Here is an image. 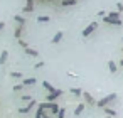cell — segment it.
<instances>
[{
  "label": "cell",
  "instance_id": "1",
  "mask_svg": "<svg viewBox=\"0 0 123 118\" xmlns=\"http://www.w3.org/2000/svg\"><path fill=\"white\" fill-rule=\"evenodd\" d=\"M115 99H116V93H111V94H106L105 98L98 99V103H96V105H98L99 108H105V106H108L110 103H113Z\"/></svg>",
  "mask_w": 123,
  "mask_h": 118
},
{
  "label": "cell",
  "instance_id": "2",
  "mask_svg": "<svg viewBox=\"0 0 123 118\" xmlns=\"http://www.w3.org/2000/svg\"><path fill=\"white\" fill-rule=\"evenodd\" d=\"M96 29H98V22H91L89 25H86V27L83 29V32H81V34H83V37H89Z\"/></svg>",
  "mask_w": 123,
  "mask_h": 118
},
{
  "label": "cell",
  "instance_id": "3",
  "mask_svg": "<svg viewBox=\"0 0 123 118\" xmlns=\"http://www.w3.org/2000/svg\"><path fill=\"white\" fill-rule=\"evenodd\" d=\"M61 94H62V91L56 88V89H54L52 93H49V94H47V98H46V101H47V103H54V101H56V99H57V98H59Z\"/></svg>",
  "mask_w": 123,
  "mask_h": 118
},
{
  "label": "cell",
  "instance_id": "4",
  "mask_svg": "<svg viewBox=\"0 0 123 118\" xmlns=\"http://www.w3.org/2000/svg\"><path fill=\"white\" fill-rule=\"evenodd\" d=\"M103 22H106V24H110V25H115V27H120L123 22H121V19H110V17H103Z\"/></svg>",
  "mask_w": 123,
  "mask_h": 118
},
{
  "label": "cell",
  "instance_id": "5",
  "mask_svg": "<svg viewBox=\"0 0 123 118\" xmlns=\"http://www.w3.org/2000/svg\"><path fill=\"white\" fill-rule=\"evenodd\" d=\"M34 106H36V99H31V103H29L27 106H22V108H19L17 111L22 113V115H24V113H31V110H32Z\"/></svg>",
  "mask_w": 123,
  "mask_h": 118
},
{
  "label": "cell",
  "instance_id": "6",
  "mask_svg": "<svg viewBox=\"0 0 123 118\" xmlns=\"http://www.w3.org/2000/svg\"><path fill=\"white\" fill-rule=\"evenodd\" d=\"M32 9H34V0H27V4H25V7L22 9V12H24V14H29V12H32Z\"/></svg>",
  "mask_w": 123,
  "mask_h": 118
},
{
  "label": "cell",
  "instance_id": "7",
  "mask_svg": "<svg viewBox=\"0 0 123 118\" xmlns=\"http://www.w3.org/2000/svg\"><path fill=\"white\" fill-rule=\"evenodd\" d=\"M7 59H9V52L7 51H2V52H0V66H5Z\"/></svg>",
  "mask_w": 123,
  "mask_h": 118
},
{
  "label": "cell",
  "instance_id": "8",
  "mask_svg": "<svg viewBox=\"0 0 123 118\" xmlns=\"http://www.w3.org/2000/svg\"><path fill=\"white\" fill-rule=\"evenodd\" d=\"M62 36H64V32H62V31H57V32L54 34V37H52V44H57V42H61Z\"/></svg>",
  "mask_w": 123,
  "mask_h": 118
},
{
  "label": "cell",
  "instance_id": "9",
  "mask_svg": "<svg viewBox=\"0 0 123 118\" xmlns=\"http://www.w3.org/2000/svg\"><path fill=\"white\" fill-rule=\"evenodd\" d=\"M83 96H84V101H86L88 105H94V98H93L88 91H83Z\"/></svg>",
  "mask_w": 123,
  "mask_h": 118
},
{
  "label": "cell",
  "instance_id": "10",
  "mask_svg": "<svg viewBox=\"0 0 123 118\" xmlns=\"http://www.w3.org/2000/svg\"><path fill=\"white\" fill-rule=\"evenodd\" d=\"M84 108H86V105H84V103H79V105L76 106V110H74V116H79V115L84 111Z\"/></svg>",
  "mask_w": 123,
  "mask_h": 118
},
{
  "label": "cell",
  "instance_id": "11",
  "mask_svg": "<svg viewBox=\"0 0 123 118\" xmlns=\"http://www.w3.org/2000/svg\"><path fill=\"white\" fill-rule=\"evenodd\" d=\"M103 110H105V113H106L110 118H115V116H116V111H115L113 108H110V106H105Z\"/></svg>",
  "mask_w": 123,
  "mask_h": 118
},
{
  "label": "cell",
  "instance_id": "12",
  "mask_svg": "<svg viewBox=\"0 0 123 118\" xmlns=\"http://www.w3.org/2000/svg\"><path fill=\"white\" fill-rule=\"evenodd\" d=\"M25 54H27V56H32V57H37V56H39V52H37L36 49H32V47H25Z\"/></svg>",
  "mask_w": 123,
  "mask_h": 118
},
{
  "label": "cell",
  "instance_id": "13",
  "mask_svg": "<svg viewBox=\"0 0 123 118\" xmlns=\"http://www.w3.org/2000/svg\"><path fill=\"white\" fill-rule=\"evenodd\" d=\"M61 4H62L64 7H73V5L78 4V0H61Z\"/></svg>",
  "mask_w": 123,
  "mask_h": 118
},
{
  "label": "cell",
  "instance_id": "14",
  "mask_svg": "<svg viewBox=\"0 0 123 118\" xmlns=\"http://www.w3.org/2000/svg\"><path fill=\"white\" fill-rule=\"evenodd\" d=\"M32 84H36V78H27L22 81V86H32Z\"/></svg>",
  "mask_w": 123,
  "mask_h": 118
},
{
  "label": "cell",
  "instance_id": "15",
  "mask_svg": "<svg viewBox=\"0 0 123 118\" xmlns=\"http://www.w3.org/2000/svg\"><path fill=\"white\" fill-rule=\"evenodd\" d=\"M22 29H24V25H17V27H15V32H14L15 39H20V36H22Z\"/></svg>",
  "mask_w": 123,
  "mask_h": 118
},
{
  "label": "cell",
  "instance_id": "16",
  "mask_svg": "<svg viewBox=\"0 0 123 118\" xmlns=\"http://www.w3.org/2000/svg\"><path fill=\"white\" fill-rule=\"evenodd\" d=\"M42 88H44V89H47L49 93H52V91L56 89V88H54V86H52L51 83H47V81H44V83H42Z\"/></svg>",
  "mask_w": 123,
  "mask_h": 118
},
{
  "label": "cell",
  "instance_id": "17",
  "mask_svg": "<svg viewBox=\"0 0 123 118\" xmlns=\"http://www.w3.org/2000/svg\"><path fill=\"white\" fill-rule=\"evenodd\" d=\"M14 20H15L19 25H24V24H25V19H24L22 15H14Z\"/></svg>",
  "mask_w": 123,
  "mask_h": 118
},
{
  "label": "cell",
  "instance_id": "18",
  "mask_svg": "<svg viewBox=\"0 0 123 118\" xmlns=\"http://www.w3.org/2000/svg\"><path fill=\"white\" fill-rule=\"evenodd\" d=\"M108 69H110V73L113 74V73H116V69H118V66H116V64H115L113 61H110V62H108Z\"/></svg>",
  "mask_w": 123,
  "mask_h": 118
},
{
  "label": "cell",
  "instance_id": "19",
  "mask_svg": "<svg viewBox=\"0 0 123 118\" xmlns=\"http://www.w3.org/2000/svg\"><path fill=\"white\" fill-rule=\"evenodd\" d=\"M37 22H39V24H47V22H49V17H47V15H39V17H37Z\"/></svg>",
  "mask_w": 123,
  "mask_h": 118
},
{
  "label": "cell",
  "instance_id": "20",
  "mask_svg": "<svg viewBox=\"0 0 123 118\" xmlns=\"http://www.w3.org/2000/svg\"><path fill=\"white\" fill-rule=\"evenodd\" d=\"M42 111H44V106H42V103L37 106V111H36V118H41L42 116Z\"/></svg>",
  "mask_w": 123,
  "mask_h": 118
},
{
  "label": "cell",
  "instance_id": "21",
  "mask_svg": "<svg viewBox=\"0 0 123 118\" xmlns=\"http://www.w3.org/2000/svg\"><path fill=\"white\" fill-rule=\"evenodd\" d=\"M71 93H73V96H81V94H83V89H79V88H73Z\"/></svg>",
  "mask_w": 123,
  "mask_h": 118
},
{
  "label": "cell",
  "instance_id": "22",
  "mask_svg": "<svg viewBox=\"0 0 123 118\" xmlns=\"http://www.w3.org/2000/svg\"><path fill=\"white\" fill-rule=\"evenodd\" d=\"M56 116L57 118H64L66 116V108H59V111L56 113Z\"/></svg>",
  "mask_w": 123,
  "mask_h": 118
},
{
  "label": "cell",
  "instance_id": "23",
  "mask_svg": "<svg viewBox=\"0 0 123 118\" xmlns=\"http://www.w3.org/2000/svg\"><path fill=\"white\" fill-rule=\"evenodd\" d=\"M106 17H110V19H120V14L118 12H108Z\"/></svg>",
  "mask_w": 123,
  "mask_h": 118
},
{
  "label": "cell",
  "instance_id": "24",
  "mask_svg": "<svg viewBox=\"0 0 123 118\" xmlns=\"http://www.w3.org/2000/svg\"><path fill=\"white\" fill-rule=\"evenodd\" d=\"M10 78H17V79H19V78H22V73H19V71H12V73H10Z\"/></svg>",
  "mask_w": 123,
  "mask_h": 118
},
{
  "label": "cell",
  "instance_id": "25",
  "mask_svg": "<svg viewBox=\"0 0 123 118\" xmlns=\"http://www.w3.org/2000/svg\"><path fill=\"white\" fill-rule=\"evenodd\" d=\"M22 88H24L22 84H15V86H14V91H15V93H19V91H22Z\"/></svg>",
  "mask_w": 123,
  "mask_h": 118
},
{
  "label": "cell",
  "instance_id": "26",
  "mask_svg": "<svg viewBox=\"0 0 123 118\" xmlns=\"http://www.w3.org/2000/svg\"><path fill=\"white\" fill-rule=\"evenodd\" d=\"M116 10H118V14H121L123 12V4L120 2V4H116Z\"/></svg>",
  "mask_w": 123,
  "mask_h": 118
},
{
  "label": "cell",
  "instance_id": "27",
  "mask_svg": "<svg viewBox=\"0 0 123 118\" xmlns=\"http://www.w3.org/2000/svg\"><path fill=\"white\" fill-rule=\"evenodd\" d=\"M17 41H19V44H20V46H22V47H24V49H25V47H29V46H27V42H25V41H22V39H17Z\"/></svg>",
  "mask_w": 123,
  "mask_h": 118
},
{
  "label": "cell",
  "instance_id": "28",
  "mask_svg": "<svg viewBox=\"0 0 123 118\" xmlns=\"http://www.w3.org/2000/svg\"><path fill=\"white\" fill-rule=\"evenodd\" d=\"M105 15H106V10H99L98 12V17H105Z\"/></svg>",
  "mask_w": 123,
  "mask_h": 118
},
{
  "label": "cell",
  "instance_id": "29",
  "mask_svg": "<svg viewBox=\"0 0 123 118\" xmlns=\"http://www.w3.org/2000/svg\"><path fill=\"white\" fill-rule=\"evenodd\" d=\"M22 99H24V101H31V99H32V98H31V96H29V94H24V96H22Z\"/></svg>",
  "mask_w": 123,
  "mask_h": 118
},
{
  "label": "cell",
  "instance_id": "30",
  "mask_svg": "<svg viewBox=\"0 0 123 118\" xmlns=\"http://www.w3.org/2000/svg\"><path fill=\"white\" fill-rule=\"evenodd\" d=\"M41 118H52V116H51V115H47V113H46V110H44V111H42V116H41Z\"/></svg>",
  "mask_w": 123,
  "mask_h": 118
},
{
  "label": "cell",
  "instance_id": "31",
  "mask_svg": "<svg viewBox=\"0 0 123 118\" xmlns=\"http://www.w3.org/2000/svg\"><path fill=\"white\" fill-rule=\"evenodd\" d=\"M42 66H44V62H37L34 68H36V69H39V68H42Z\"/></svg>",
  "mask_w": 123,
  "mask_h": 118
},
{
  "label": "cell",
  "instance_id": "32",
  "mask_svg": "<svg viewBox=\"0 0 123 118\" xmlns=\"http://www.w3.org/2000/svg\"><path fill=\"white\" fill-rule=\"evenodd\" d=\"M4 27H5V24H4V22H0V31H2Z\"/></svg>",
  "mask_w": 123,
  "mask_h": 118
},
{
  "label": "cell",
  "instance_id": "33",
  "mask_svg": "<svg viewBox=\"0 0 123 118\" xmlns=\"http://www.w3.org/2000/svg\"><path fill=\"white\" fill-rule=\"evenodd\" d=\"M120 64H121V66H123V59H121V61H120Z\"/></svg>",
  "mask_w": 123,
  "mask_h": 118
}]
</instances>
